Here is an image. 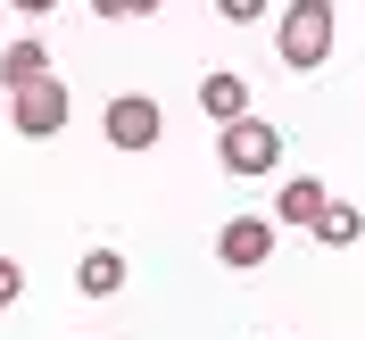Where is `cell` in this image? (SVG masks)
<instances>
[{
  "label": "cell",
  "mask_w": 365,
  "mask_h": 340,
  "mask_svg": "<svg viewBox=\"0 0 365 340\" xmlns=\"http://www.w3.org/2000/svg\"><path fill=\"white\" fill-rule=\"evenodd\" d=\"M332 34H341V9H332V0H291L282 25H274V58L291 75H316L324 58H332Z\"/></svg>",
  "instance_id": "1"
},
{
  "label": "cell",
  "mask_w": 365,
  "mask_h": 340,
  "mask_svg": "<svg viewBox=\"0 0 365 340\" xmlns=\"http://www.w3.org/2000/svg\"><path fill=\"white\" fill-rule=\"evenodd\" d=\"M225 175H274L282 166V125H266V116H241V125H225Z\"/></svg>",
  "instance_id": "2"
},
{
  "label": "cell",
  "mask_w": 365,
  "mask_h": 340,
  "mask_svg": "<svg viewBox=\"0 0 365 340\" xmlns=\"http://www.w3.org/2000/svg\"><path fill=\"white\" fill-rule=\"evenodd\" d=\"M67 116H75V100H67V83H50V75L25 83V91H9V125H17L25 141H50Z\"/></svg>",
  "instance_id": "3"
},
{
  "label": "cell",
  "mask_w": 365,
  "mask_h": 340,
  "mask_svg": "<svg viewBox=\"0 0 365 340\" xmlns=\"http://www.w3.org/2000/svg\"><path fill=\"white\" fill-rule=\"evenodd\" d=\"M100 125H108V141H116V150H158V133H166L158 100H141V91H116Z\"/></svg>",
  "instance_id": "4"
},
{
  "label": "cell",
  "mask_w": 365,
  "mask_h": 340,
  "mask_svg": "<svg viewBox=\"0 0 365 340\" xmlns=\"http://www.w3.org/2000/svg\"><path fill=\"white\" fill-rule=\"evenodd\" d=\"M216 257H225L232 274H250L274 257V216H225V232H216Z\"/></svg>",
  "instance_id": "5"
},
{
  "label": "cell",
  "mask_w": 365,
  "mask_h": 340,
  "mask_svg": "<svg viewBox=\"0 0 365 340\" xmlns=\"http://www.w3.org/2000/svg\"><path fill=\"white\" fill-rule=\"evenodd\" d=\"M200 116H216V125H241V116H250V83H241L232 67H207V75H200Z\"/></svg>",
  "instance_id": "6"
},
{
  "label": "cell",
  "mask_w": 365,
  "mask_h": 340,
  "mask_svg": "<svg viewBox=\"0 0 365 340\" xmlns=\"http://www.w3.org/2000/svg\"><path fill=\"white\" fill-rule=\"evenodd\" d=\"M324 207H332V191H324L316 175H291V182H282V200H274V216H282V225H299V232H316Z\"/></svg>",
  "instance_id": "7"
},
{
  "label": "cell",
  "mask_w": 365,
  "mask_h": 340,
  "mask_svg": "<svg viewBox=\"0 0 365 340\" xmlns=\"http://www.w3.org/2000/svg\"><path fill=\"white\" fill-rule=\"evenodd\" d=\"M42 75H50V50L34 42V34H17V42L0 50V83H9V91H25V83H42Z\"/></svg>",
  "instance_id": "8"
},
{
  "label": "cell",
  "mask_w": 365,
  "mask_h": 340,
  "mask_svg": "<svg viewBox=\"0 0 365 340\" xmlns=\"http://www.w3.org/2000/svg\"><path fill=\"white\" fill-rule=\"evenodd\" d=\"M75 291L83 299H116L125 291V249H91L83 266H75Z\"/></svg>",
  "instance_id": "9"
},
{
  "label": "cell",
  "mask_w": 365,
  "mask_h": 340,
  "mask_svg": "<svg viewBox=\"0 0 365 340\" xmlns=\"http://www.w3.org/2000/svg\"><path fill=\"white\" fill-rule=\"evenodd\" d=\"M316 241H324V249H357V241H365V216H357L349 200H332V207L316 216Z\"/></svg>",
  "instance_id": "10"
},
{
  "label": "cell",
  "mask_w": 365,
  "mask_h": 340,
  "mask_svg": "<svg viewBox=\"0 0 365 340\" xmlns=\"http://www.w3.org/2000/svg\"><path fill=\"white\" fill-rule=\"evenodd\" d=\"M166 0H91V17H158Z\"/></svg>",
  "instance_id": "11"
},
{
  "label": "cell",
  "mask_w": 365,
  "mask_h": 340,
  "mask_svg": "<svg viewBox=\"0 0 365 340\" xmlns=\"http://www.w3.org/2000/svg\"><path fill=\"white\" fill-rule=\"evenodd\" d=\"M216 17H225V25H257V17H266V0H216Z\"/></svg>",
  "instance_id": "12"
},
{
  "label": "cell",
  "mask_w": 365,
  "mask_h": 340,
  "mask_svg": "<svg viewBox=\"0 0 365 340\" xmlns=\"http://www.w3.org/2000/svg\"><path fill=\"white\" fill-rule=\"evenodd\" d=\"M17 291H25V266H17V257H0V307H17Z\"/></svg>",
  "instance_id": "13"
},
{
  "label": "cell",
  "mask_w": 365,
  "mask_h": 340,
  "mask_svg": "<svg viewBox=\"0 0 365 340\" xmlns=\"http://www.w3.org/2000/svg\"><path fill=\"white\" fill-rule=\"evenodd\" d=\"M9 9H17V17H50V9H58V0H9Z\"/></svg>",
  "instance_id": "14"
}]
</instances>
